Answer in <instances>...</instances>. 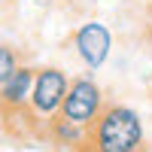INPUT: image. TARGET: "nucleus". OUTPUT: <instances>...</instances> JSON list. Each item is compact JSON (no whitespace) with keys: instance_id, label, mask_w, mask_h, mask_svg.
Wrapping results in <instances>:
<instances>
[{"instance_id":"nucleus-3","label":"nucleus","mask_w":152,"mask_h":152,"mask_svg":"<svg viewBox=\"0 0 152 152\" xmlns=\"http://www.w3.org/2000/svg\"><path fill=\"white\" fill-rule=\"evenodd\" d=\"M34 76H37V67L18 64L15 73H12L6 82H0V119L3 122H12V119H34V122H40L34 116V110H31Z\"/></svg>"},{"instance_id":"nucleus-2","label":"nucleus","mask_w":152,"mask_h":152,"mask_svg":"<svg viewBox=\"0 0 152 152\" xmlns=\"http://www.w3.org/2000/svg\"><path fill=\"white\" fill-rule=\"evenodd\" d=\"M107 107V97H104V88H100L91 76H73L70 85H67V94H64V104H61V116L70 119V122H79V125H91L100 110Z\"/></svg>"},{"instance_id":"nucleus-5","label":"nucleus","mask_w":152,"mask_h":152,"mask_svg":"<svg viewBox=\"0 0 152 152\" xmlns=\"http://www.w3.org/2000/svg\"><path fill=\"white\" fill-rule=\"evenodd\" d=\"M73 46H76V55L82 58V64L88 70H97L107 61V55H110L113 37H110V31L100 21H85L82 28L73 34Z\"/></svg>"},{"instance_id":"nucleus-1","label":"nucleus","mask_w":152,"mask_h":152,"mask_svg":"<svg viewBox=\"0 0 152 152\" xmlns=\"http://www.w3.org/2000/svg\"><path fill=\"white\" fill-rule=\"evenodd\" d=\"M88 149L94 152H137L143 149V122L125 104H107L88 125Z\"/></svg>"},{"instance_id":"nucleus-6","label":"nucleus","mask_w":152,"mask_h":152,"mask_svg":"<svg viewBox=\"0 0 152 152\" xmlns=\"http://www.w3.org/2000/svg\"><path fill=\"white\" fill-rule=\"evenodd\" d=\"M46 137L58 146H67V149H88V128L79 122L64 119L61 113H55L46 122Z\"/></svg>"},{"instance_id":"nucleus-7","label":"nucleus","mask_w":152,"mask_h":152,"mask_svg":"<svg viewBox=\"0 0 152 152\" xmlns=\"http://www.w3.org/2000/svg\"><path fill=\"white\" fill-rule=\"evenodd\" d=\"M18 64H21V61H18V52H15L12 46H3V43H0V82H6L9 76L15 73Z\"/></svg>"},{"instance_id":"nucleus-4","label":"nucleus","mask_w":152,"mask_h":152,"mask_svg":"<svg viewBox=\"0 0 152 152\" xmlns=\"http://www.w3.org/2000/svg\"><path fill=\"white\" fill-rule=\"evenodd\" d=\"M67 85H70V76L64 70H58V67H37L34 91H31V110H34V116L43 125L61 110L64 94H67Z\"/></svg>"}]
</instances>
